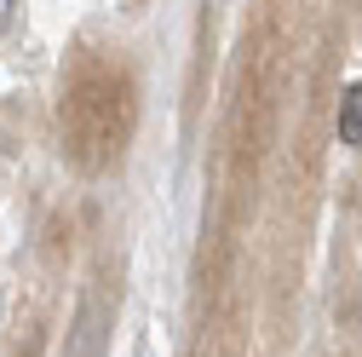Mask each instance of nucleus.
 Instances as JSON below:
<instances>
[{"mask_svg": "<svg viewBox=\"0 0 362 357\" xmlns=\"http://www.w3.org/2000/svg\"><path fill=\"white\" fill-rule=\"evenodd\" d=\"M139 127V81L121 58L81 52L64 75L58 104V144L75 173H110Z\"/></svg>", "mask_w": 362, "mask_h": 357, "instance_id": "nucleus-1", "label": "nucleus"}, {"mask_svg": "<svg viewBox=\"0 0 362 357\" xmlns=\"http://www.w3.org/2000/svg\"><path fill=\"white\" fill-rule=\"evenodd\" d=\"M339 139L345 144H362V81H351L339 93Z\"/></svg>", "mask_w": 362, "mask_h": 357, "instance_id": "nucleus-3", "label": "nucleus"}, {"mask_svg": "<svg viewBox=\"0 0 362 357\" xmlns=\"http://www.w3.org/2000/svg\"><path fill=\"white\" fill-rule=\"evenodd\" d=\"M110 323H115V300L104 288H86L75 317H69V334H64V357H104L110 351Z\"/></svg>", "mask_w": 362, "mask_h": 357, "instance_id": "nucleus-2", "label": "nucleus"}, {"mask_svg": "<svg viewBox=\"0 0 362 357\" xmlns=\"http://www.w3.org/2000/svg\"><path fill=\"white\" fill-rule=\"evenodd\" d=\"M12 18H18V0H0V35L12 29Z\"/></svg>", "mask_w": 362, "mask_h": 357, "instance_id": "nucleus-4", "label": "nucleus"}]
</instances>
